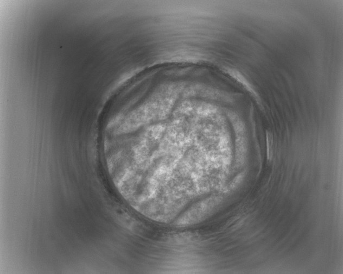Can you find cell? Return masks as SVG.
I'll list each match as a JSON object with an SVG mask.
<instances>
[{"label":"cell","mask_w":343,"mask_h":274,"mask_svg":"<svg viewBox=\"0 0 343 274\" xmlns=\"http://www.w3.org/2000/svg\"><path fill=\"white\" fill-rule=\"evenodd\" d=\"M267 148H268V158L269 159H271L272 156V137L269 133H267Z\"/></svg>","instance_id":"1"}]
</instances>
